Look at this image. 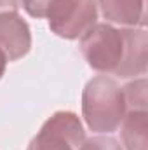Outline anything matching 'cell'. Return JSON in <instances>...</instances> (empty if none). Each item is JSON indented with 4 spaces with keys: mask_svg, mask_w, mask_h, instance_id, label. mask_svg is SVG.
Masks as SVG:
<instances>
[{
    "mask_svg": "<svg viewBox=\"0 0 148 150\" xmlns=\"http://www.w3.org/2000/svg\"><path fill=\"white\" fill-rule=\"evenodd\" d=\"M80 51L87 65L101 74L129 79L147 72L148 38L145 30L96 23L82 37Z\"/></svg>",
    "mask_w": 148,
    "mask_h": 150,
    "instance_id": "obj_1",
    "label": "cell"
},
{
    "mask_svg": "<svg viewBox=\"0 0 148 150\" xmlns=\"http://www.w3.org/2000/svg\"><path fill=\"white\" fill-rule=\"evenodd\" d=\"M127 105L122 87L108 77H94L82 93V115L89 129L113 133L122 124Z\"/></svg>",
    "mask_w": 148,
    "mask_h": 150,
    "instance_id": "obj_2",
    "label": "cell"
},
{
    "mask_svg": "<svg viewBox=\"0 0 148 150\" xmlns=\"http://www.w3.org/2000/svg\"><path fill=\"white\" fill-rule=\"evenodd\" d=\"M49 28L61 38H82L98 19L94 0H56L49 12Z\"/></svg>",
    "mask_w": 148,
    "mask_h": 150,
    "instance_id": "obj_3",
    "label": "cell"
},
{
    "mask_svg": "<svg viewBox=\"0 0 148 150\" xmlns=\"http://www.w3.org/2000/svg\"><path fill=\"white\" fill-rule=\"evenodd\" d=\"M84 140L80 119L73 112H56L44 122L26 150H78Z\"/></svg>",
    "mask_w": 148,
    "mask_h": 150,
    "instance_id": "obj_4",
    "label": "cell"
},
{
    "mask_svg": "<svg viewBox=\"0 0 148 150\" xmlns=\"http://www.w3.org/2000/svg\"><path fill=\"white\" fill-rule=\"evenodd\" d=\"M32 33L28 23L16 12L0 14V49L5 54L7 61L21 59L30 52Z\"/></svg>",
    "mask_w": 148,
    "mask_h": 150,
    "instance_id": "obj_5",
    "label": "cell"
},
{
    "mask_svg": "<svg viewBox=\"0 0 148 150\" xmlns=\"http://www.w3.org/2000/svg\"><path fill=\"white\" fill-rule=\"evenodd\" d=\"M105 19L124 26L147 25V0H96Z\"/></svg>",
    "mask_w": 148,
    "mask_h": 150,
    "instance_id": "obj_6",
    "label": "cell"
},
{
    "mask_svg": "<svg viewBox=\"0 0 148 150\" xmlns=\"http://www.w3.org/2000/svg\"><path fill=\"white\" fill-rule=\"evenodd\" d=\"M122 142L127 150H148L147 110H127L122 119Z\"/></svg>",
    "mask_w": 148,
    "mask_h": 150,
    "instance_id": "obj_7",
    "label": "cell"
},
{
    "mask_svg": "<svg viewBox=\"0 0 148 150\" xmlns=\"http://www.w3.org/2000/svg\"><path fill=\"white\" fill-rule=\"evenodd\" d=\"M127 110H147V80L140 79L122 87Z\"/></svg>",
    "mask_w": 148,
    "mask_h": 150,
    "instance_id": "obj_8",
    "label": "cell"
},
{
    "mask_svg": "<svg viewBox=\"0 0 148 150\" xmlns=\"http://www.w3.org/2000/svg\"><path fill=\"white\" fill-rule=\"evenodd\" d=\"M80 150H122V147L111 136H94V138L84 140Z\"/></svg>",
    "mask_w": 148,
    "mask_h": 150,
    "instance_id": "obj_9",
    "label": "cell"
},
{
    "mask_svg": "<svg viewBox=\"0 0 148 150\" xmlns=\"http://www.w3.org/2000/svg\"><path fill=\"white\" fill-rule=\"evenodd\" d=\"M54 2L56 0H21V5L32 18H47V12Z\"/></svg>",
    "mask_w": 148,
    "mask_h": 150,
    "instance_id": "obj_10",
    "label": "cell"
},
{
    "mask_svg": "<svg viewBox=\"0 0 148 150\" xmlns=\"http://www.w3.org/2000/svg\"><path fill=\"white\" fill-rule=\"evenodd\" d=\"M19 0H0V14L2 12H11V11H18Z\"/></svg>",
    "mask_w": 148,
    "mask_h": 150,
    "instance_id": "obj_11",
    "label": "cell"
},
{
    "mask_svg": "<svg viewBox=\"0 0 148 150\" xmlns=\"http://www.w3.org/2000/svg\"><path fill=\"white\" fill-rule=\"evenodd\" d=\"M5 67H7V58H5V54L2 52V49H0V79H2V75L5 72Z\"/></svg>",
    "mask_w": 148,
    "mask_h": 150,
    "instance_id": "obj_12",
    "label": "cell"
}]
</instances>
